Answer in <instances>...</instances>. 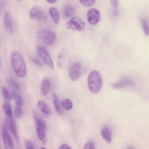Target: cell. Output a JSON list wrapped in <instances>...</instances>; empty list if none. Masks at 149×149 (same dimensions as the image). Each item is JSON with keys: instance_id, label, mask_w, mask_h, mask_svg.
<instances>
[{"instance_id": "3957f363", "label": "cell", "mask_w": 149, "mask_h": 149, "mask_svg": "<svg viewBox=\"0 0 149 149\" xmlns=\"http://www.w3.org/2000/svg\"><path fill=\"white\" fill-rule=\"evenodd\" d=\"M37 37L40 42L45 45L53 44L56 39V36L53 31L45 29H41L38 31Z\"/></svg>"}, {"instance_id": "83f0119b", "label": "cell", "mask_w": 149, "mask_h": 149, "mask_svg": "<svg viewBox=\"0 0 149 149\" xmlns=\"http://www.w3.org/2000/svg\"><path fill=\"white\" fill-rule=\"evenodd\" d=\"M9 83L10 86L16 90H19V86L18 84L13 80L11 79L9 81Z\"/></svg>"}, {"instance_id": "7402d4cb", "label": "cell", "mask_w": 149, "mask_h": 149, "mask_svg": "<svg viewBox=\"0 0 149 149\" xmlns=\"http://www.w3.org/2000/svg\"><path fill=\"white\" fill-rule=\"evenodd\" d=\"M61 105L63 108L66 110L71 109L73 106L72 102L68 99H65L63 100L62 102Z\"/></svg>"}, {"instance_id": "4fadbf2b", "label": "cell", "mask_w": 149, "mask_h": 149, "mask_svg": "<svg viewBox=\"0 0 149 149\" xmlns=\"http://www.w3.org/2000/svg\"><path fill=\"white\" fill-rule=\"evenodd\" d=\"M50 82L47 78H44L40 84V92L42 95L45 96L47 95L50 88Z\"/></svg>"}, {"instance_id": "1f68e13d", "label": "cell", "mask_w": 149, "mask_h": 149, "mask_svg": "<svg viewBox=\"0 0 149 149\" xmlns=\"http://www.w3.org/2000/svg\"><path fill=\"white\" fill-rule=\"evenodd\" d=\"M59 149H71L70 146L67 144H63L61 145Z\"/></svg>"}, {"instance_id": "30bf717a", "label": "cell", "mask_w": 149, "mask_h": 149, "mask_svg": "<svg viewBox=\"0 0 149 149\" xmlns=\"http://www.w3.org/2000/svg\"><path fill=\"white\" fill-rule=\"evenodd\" d=\"M134 84L133 81L131 79L125 78L114 83L112 85V87L116 89H121L132 86Z\"/></svg>"}, {"instance_id": "e575fe53", "label": "cell", "mask_w": 149, "mask_h": 149, "mask_svg": "<svg viewBox=\"0 0 149 149\" xmlns=\"http://www.w3.org/2000/svg\"><path fill=\"white\" fill-rule=\"evenodd\" d=\"M47 1L50 3H53L57 1L56 0H47Z\"/></svg>"}, {"instance_id": "74e56055", "label": "cell", "mask_w": 149, "mask_h": 149, "mask_svg": "<svg viewBox=\"0 0 149 149\" xmlns=\"http://www.w3.org/2000/svg\"></svg>"}, {"instance_id": "2e32d148", "label": "cell", "mask_w": 149, "mask_h": 149, "mask_svg": "<svg viewBox=\"0 0 149 149\" xmlns=\"http://www.w3.org/2000/svg\"><path fill=\"white\" fill-rule=\"evenodd\" d=\"M33 116L36 126H47L45 120L38 112L33 110Z\"/></svg>"}, {"instance_id": "e0dca14e", "label": "cell", "mask_w": 149, "mask_h": 149, "mask_svg": "<svg viewBox=\"0 0 149 149\" xmlns=\"http://www.w3.org/2000/svg\"><path fill=\"white\" fill-rule=\"evenodd\" d=\"M36 133L37 136L44 144H46L47 142V139L45 136V133L47 129L44 128L36 127Z\"/></svg>"}, {"instance_id": "d590c367", "label": "cell", "mask_w": 149, "mask_h": 149, "mask_svg": "<svg viewBox=\"0 0 149 149\" xmlns=\"http://www.w3.org/2000/svg\"><path fill=\"white\" fill-rule=\"evenodd\" d=\"M127 149H134L130 147L128 148Z\"/></svg>"}, {"instance_id": "d6986e66", "label": "cell", "mask_w": 149, "mask_h": 149, "mask_svg": "<svg viewBox=\"0 0 149 149\" xmlns=\"http://www.w3.org/2000/svg\"><path fill=\"white\" fill-rule=\"evenodd\" d=\"M49 14L54 22L58 24L59 21V15L58 10L55 8H51L49 10Z\"/></svg>"}, {"instance_id": "ffe728a7", "label": "cell", "mask_w": 149, "mask_h": 149, "mask_svg": "<svg viewBox=\"0 0 149 149\" xmlns=\"http://www.w3.org/2000/svg\"><path fill=\"white\" fill-rule=\"evenodd\" d=\"M52 97L56 110L57 112L60 113L61 111L60 103L57 95L55 93H53L52 94Z\"/></svg>"}, {"instance_id": "836d02e7", "label": "cell", "mask_w": 149, "mask_h": 149, "mask_svg": "<svg viewBox=\"0 0 149 149\" xmlns=\"http://www.w3.org/2000/svg\"><path fill=\"white\" fill-rule=\"evenodd\" d=\"M65 27L67 29H69L72 27V25L70 22H68L66 24Z\"/></svg>"}, {"instance_id": "cb8c5ba5", "label": "cell", "mask_w": 149, "mask_h": 149, "mask_svg": "<svg viewBox=\"0 0 149 149\" xmlns=\"http://www.w3.org/2000/svg\"><path fill=\"white\" fill-rule=\"evenodd\" d=\"M13 95L17 106L21 107L23 103L22 100L21 96L15 92L13 93Z\"/></svg>"}, {"instance_id": "9a60e30c", "label": "cell", "mask_w": 149, "mask_h": 149, "mask_svg": "<svg viewBox=\"0 0 149 149\" xmlns=\"http://www.w3.org/2000/svg\"><path fill=\"white\" fill-rule=\"evenodd\" d=\"M4 24L6 30L10 33L13 31V23L12 18L10 14L6 12L4 17Z\"/></svg>"}, {"instance_id": "8fae6325", "label": "cell", "mask_w": 149, "mask_h": 149, "mask_svg": "<svg viewBox=\"0 0 149 149\" xmlns=\"http://www.w3.org/2000/svg\"><path fill=\"white\" fill-rule=\"evenodd\" d=\"M73 29H76L79 31H81L84 30L85 25L84 23L77 16L73 17L70 20Z\"/></svg>"}, {"instance_id": "ba28073f", "label": "cell", "mask_w": 149, "mask_h": 149, "mask_svg": "<svg viewBox=\"0 0 149 149\" xmlns=\"http://www.w3.org/2000/svg\"><path fill=\"white\" fill-rule=\"evenodd\" d=\"M80 70V65L79 63H74L71 65L69 72L70 77L71 80H76L79 77Z\"/></svg>"}, {"instance_id": "d4e9b609", "label": "cell", "mask_w": 149, "mask_h": 149, "mask_svg": "<svg viewBox=\"0 0 149 149\" xmlns=\"http://www.w3.org/2000/svg\"><path fill=\"white\" fill-rule=\"evenodd\" d=\"M143 31L145 34L146 36L149 35V27L148 21L144 18L141 19Z\"/></svg>"}, {"instance_id": "4316f807", "label": "cell", "mask_w": 149, "mask_h": 149, "mask_svg": "<svg viewBox=\"0 0 149 149\" xmlns=\"http://www.w3.org/2000/svg\"><path fill=\"white\" fill-rule=\"evenodd\" d=\"M80 3L85 7H89L93 6L95 3V0H80Z\"/></svg>"}, {"instance_id": "7c38bea8", "label": "cell", "mask_w": 149, "mask_h": 149, "mask_svg": "<svg viewBox=\"0 0 149 149\" xmlns=\"http://www.w3.org/2000/svg\"><path fill=\"white\" fill-rule=\"evenodd\" d=\"M101 134L102 137L107 143H110L112 139V132L111 128L108 126H105L102 128Z\"/></svg>"}, {"instance_id": "8992f818", "label": "cell", "mask_w": 149, "mask_h": 149, "mask_svg": "<svg viewBox=\"0 0 149 149\" xmlns=\"http://www.w3.org/2000/svg\"><path fill=\"white\" fill-rule=\"evenodd\" d=\"M87 16L88 22L92 25L95 24L97 23L100 17L99 11L95 8H91L88 10Z\"/></svg>"}, {"instance_id": "603a6c76", "label": "cell", "mask_w": 149, "mask_h": 149, "mask_svg": "<svg viewBox=\"0 0 149 149\" xmlns=\"http://www.w3.org/2000/svg\"><path fill=\"white\" fill-rule=\"evenodd\" d=\"M1 91L3 96L6 100L10 102L12 100V96L7 89L5 87H3Z\"/></svg>"}, {"instance_id": "d6a6232c", "label": "cell", "mask_w": 149, "mask_h": 149, "mask_svg": "<svg viewBox=\"0 0 149 149\" xmlns=\"http://www.w3.org/2000/svg\"><path fill=\"white\" fill-rule=\"evenodd\" d=\"M110 1L114 7L116 8L117 7L118 4V0H110Z\"/></svg>"}, {"instance_id": "8d00e7d4", "label": "cell", "mask_w": 149, "mask_h": 149, "mask_svg": "<svg viewBox=\"0 0 149 149\" xmlns=\"http://www.w3.org/2000/svg\"><path fill=\"white\" fill-rule=\"evenodd\" d=\"M40 149H46V148L44 147H42Z\"/></svg>"}, {"instance_id": "44dd1931", "label": "cell", "mask_w": 149, "mask_h": 149, "mask_svg": "<svg viewBox=\"0 0 149 149\" xmlns=\"http://www.w3.org/2000/svg\"><path fill=\"white\" fill-rule=\"evenodd\" d=\"M3 109L4 113L7 118L12 117V113L11 105L8 103L4 104Z\"/></svg>"}, {"instance_id": "6da1fadb", "label": "cell", "mask_w": 149, "mask_h": 149, "mask_svg": "<svg viewBox=\"0 0 149 149\" xmlns=\"http://www.w3.org/2000/svg\"><path fill=\"white\" fill-rule=\"evenodd\" d=\"M11 63L13 68L18 76L24 78L26 76L27 71L25 62L19 53L16 52L12 54Z\"/></svg>"}, {"instance_id": "5b68a950", "label": "cell", "mask_w": 149, "mask_h": 149, "mask_svg": "<svg viewBox=\"0 0 149 149\" xmlns=\"http://www.w3.org/2000/svg\"><path fill=\"white\" fill-rule=\"evenodd\" d=\"M29 13L31 18L36 20L44 21L47 19V16L45 12L36 6L32 8Z\"/></svg>"}, {"instance_id": "9c48e42d", "label": "cell", "mask_w": 149, "mask_h": 149, "mask_svg": "<svg viewBox=\"0 0 149 149\" xmlns=\"http://www.w3.org/2000/svg\"><path fill=\"white\" fill-rule=\"evenodd\" d=\"M7 124L8 127L12 133L16 141L19 142V139L16 123L12 117L8 118Z\"/></svg>"}, {"instance_id": "f546056e", "label": "cell", "mask_w": 149, "mask_h": 149, "mask_svg": "<svg viewBox=\"0 0 149 149\" xmlns=\"http://www.w3.org/2000/svg\"><path fill=\"white\" fill-rule=\"evenodd\" d=\"M25 145L26 149H34L32 144L30 141H26L25 142Z\"/></svg>"}, {"instance_id": "5bb4252c", "label": "cell", "mask_w": 149, "mask_h": 149, "mask_svg": "<svg viewBox=\"0 0 149 149\" xmlns=\"http://www.w3.org/2000/svg\"><path fill=\"white\" fill-rule=\"evenodd\" d=\"M37 107L39 111L44 114L49 115L52 113L51 110L49 107L43 101H39L38 103Z\"/></svg>"}, {"instance_id": "7a4b0ae2", "label": "cell", "mask_w": 149, "mask_h": 149, "mask_svg": "<svg viewBox=\"0 0 149 149\" xmlns=\"http://www.w3.org/2000/svg\"><path fill=\"white\" fill-rule=\"evenodd\" d=\"M102 79L100 73L97 70L92 71L88 78L87 83L90 91L93 94L98 93L102 85Z\"/></svg>"}, {"instance_id": "f1b7e54d", "label": "cell", "mask_w": 149, "mask_h": 149, "mask_svg": "<svg viewBox=\"0 0 149 149\" xmlns=\"http://www.w3.org/2000/svg\"><path fill=\"white\" fill-rule=\"evenodd\" d=\"M84 149H95V147L93 143L88 142L85 145Z\"/></svg>"}, {"instance_id": "4dcf8cb0", "label": "cell", "mask_w": 149, "mask_h": 149, "mask_svg": "<svg viewBox=\"0 0 149 149\" xmlns=\"http://www.w3.org/2000/svg\"><path fill=\"white\" fill-rule=\"evenodd\" d=\"M32 60L35 64L39 66H41L42 65V63L38 59L35 58H32Z\"/></svg>"}, {"instance_id": "52a82bcc", "label": "cell", "mask_w": 149, "mask_h": 149, "mask_svg": "<svg viewBox=\"0 0 149 149\" xmlns=\"http://www.w3.org/2000/svg\"><path fill=\"white\" fill-rule=\"evenodd\" d=\"M2 137L6 149H14L13 143L11 137L7 129L4 125L2 128Z\"/></svg>"}, {"instance_id": "ac0fdd59", "label": "cell", "mask_w": 149, "mask_h": 149, "mask_svg": "<svg viewBox=\"0 0 149 149\" xmlns=\"http://www.w3.org/2000/svg\"><path fill=\"white\" fill-rule=\"evenodd\" d=\"M75 10L72 6H67L64 8L63 13L64 16L67 18H70L73 16L74 14Z\"/></svg>"}, {"instance_id": "277c9868", "label": "cell", "mask_w": 149, "mask_h": 149, "mask_svg": "<svg viewBox=\"0 0 149 149\" xmlns=\"http://www.w3.org/2000/svg\"><path fill=\"white\" fill-rule=\"evenodd\" d=\"M37 52L45 63L50 68H53V63L47 49L44 46L39 45L37 48Z\"/></svg>"}, {"instance_id": "484cf974", "label": "cell", "mask_w": 149, "mask_h": 149, "mask_svg": "<svg viewBox=\"0 0 149 149\" xmlns=\"http://www.w3.org/2000/svg\"><path fill=\"white\" fill-rule=\"evenodd\" d=\"M22 111L20 107L16 106L14 110V115L15 118H18L22 116Z\"/></svg>"}]
</instances>
